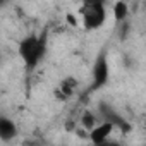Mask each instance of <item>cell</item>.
Wrapping results in <instances>:
<instances>
[{
  "instance_id": "obj_1",
  "label": "cell",
  "mask_w": 146,
  "mask_h": 146,
  "mask_svg": "<svg viewBox=\"0 0 146 146\" xmlns=\"http://www.w3.org/2000/svg\"><path fill=\"white\" fill-rule=\"evenodd\" d=\"M46 53V33L43 35H28L19 41V57L24 62V67L31 72L38 67Z\"/></svg>"
},
{
  "instance_id": "obj_2",
  "label": "cell",
  "mask_w": 146,
  "mask_h": 146,
  "mask_svg": "<svg viewBox=\"0 0 146 146\" xmlns=\"http://www.w3.org/2000/svg\"><path fill=\"white\" fill-rule=\"evenodd\" d=\"M79 12H81V17H83V26L88 31L100 29L107 21V7L100 0L84 2Z\"/></svg>"
},
{
  "instance_id": "obj_3",
  "label": "cell",
  "mask_w": 146,
  "mask_h": 146,
  "mask_svg": "<svg viewBox=\"0 0 146 146\" xmlns=\"http://www.w3.org/2000/svg\"><path fill=\"white\" fill-rule=\"evenodd\" d=\"M108 78H110V67H108V58H107V50L103 48L96 58H95V64H93V70H91V84L88 88V91H98L102 90L107 83H108Z\"/></svg>"
},
{
  "instance_id": "obj_4",
  "label": "cell",
  "mask_w": 146,
  "mask_h": 146,
  "mask_svg": "<svg viewBox=\"0 0 146 146\" xmlns=\"http://www.w3.org/2000/svg\"><path fill=\"white\" fill-rule=\"evenodd\" d=\"M98 112H100V115L103 117V122H108V124H112L113 125V129L117 127V129H120L122 132H129L131 131V124H129V120H125L119 112H115V108L113 107H110L108 103H100L98 105Z\"/></svg>"
},
{
  "instance_id": "obj_5",
  "label": "cell",
  "mask_w": 146,
  "mask_h": 146,
  "mask_svg": "<svg viewBox=\"0 0 146 146\" xmlns=\"http://www.w3.org/2000/svg\"><path fill=\"white\" fill-rule=\"evenodd\" d=\"M112 131H113V125H112V124L102 122V124H98V125L90 132V139H91V143H93L95 146H98V144L108 141V136L112 134Z\"/></svg>"
},
{
  "instance_id": "obj_6",
  "label": "cell",
  "mask_w": 146,
  "mask_h": 146,
  "mask_svg": "<svg viewBox=\"0 0 146 146\" xmlns=\"http://www.w3.org/2000/svg\"><path fill=\"white\" fill-rule=\"evenodd\" d=\"M16 136H17V127H16L14 120L9 119V117H5V115L0 117V137H2V141L9 143Z\"/></svg>"
},
{
  "instance_id": "obj_7",
  "label": "cell",
  "mask_w": 146,
  "mask_h": 146,
  "mask_svg": "<svg viewBox=\"0 0 146 146\" xmlns=\"http://www.w3.org/2000/svg\"><path fill=\"white\" fill-rule=\"evenodd\" d=\"M76 88H78V79L72 78V76H69V78L62 79V83H60V86L57 88L55 95H57L58 100H65V98H69L72 93H74Z\"/></svg>"
},
{
  "instance_id": "obj_8",
  "label": "cell",
  "mask_w": 146,
  "mask_h": 146,
  "mask_svg": "<svg viewBox=\"0 0 146 146\" xmlns=\"http://www.w3.org/2000/svg\"><path fill=\"white\" fill-rule=\"evenodd\" d=\"M129 16V5L125 2H117L113 5V17L117 23H125Z\"/></svg>"
},
{
  "instance_id": "obj_9",
  "label": "cell",
  "mask_w": 146,
  "mask_h": 146,
  "mask_svg": "<svg viewBox=\"0 0 146 146\" xmlns=\"http://www.w3.org/2000/svg\"><path fill=\"white\" fill-rule=\"evenodd\" d=\"M81 125L84 127V129H88L90 132L98 125V119H96V115L93 113V112H90V110H86L83 115H81Z\"/></svg>"
},
{
  "instance_id": "obj_10",
  "label": "cell",
  "mask_w": 146,
  "mask_h": 146,
  "mask_svg": "<svg viewBox=\"0 0 146 146\" xmlns=\"http://www.w3.org/2000/svg\"><path fill=\"white\" fill-rule=\"evenodd\" d=\"M98 146H120V143H117V141H105V143H102V144H98Z\"/></svg>"
},
{
  "instance_id": "obj_11",
  "label": "cell",
  "mask_w": 146,
  "mask_h": 146,
  "mask_svg": "<svg viewBox=\"0 0 146 146\" xmlns=\"http://www.w3.org/2000/svg\"><path fill=\"white\" fill-rule=\"evenodd\" d=\"M144 16H146V4H144Z\"/></svg>"
},
{
  "instance_id": "obj_12",
  "label": "cell",
  "mask_w": 146,
  "mask_h": 146,
  "mask_svg": "<svg viewBox=\"0 0 146 146\" xmlns=\"http://www.w3.org/2000/svg\"><path fill=\"white\" fill-rule=\"evenodd\" d=\"M144 125H146V119H144Z\"/></svg>"
}]
</instances>
